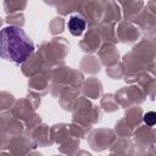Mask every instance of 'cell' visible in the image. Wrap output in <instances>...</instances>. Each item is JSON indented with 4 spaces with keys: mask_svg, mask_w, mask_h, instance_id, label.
<instances>
[{
    "mask_svg": "<svg viewBox=\"0 0 156 156\" xmlns=\"http://www.w3.org/2000/svg\"><path fill=\"white\" fill-rule=\"evenodd\" d=\"M34 51V43L17 26H7L0 30V57L15 63H23Z\"/></svg>",
    "mask_w": 156,
    "mask_h": 156,
    "instance_id": "obj_1",
    "label": "cell"
},
{
    "mask_svg": "<svg viewBox=\"0 0 156 156\" xmlns=\"http://www.w3.org/2000/svg\"><path fill=\"white\" fill-rule=\"evenodd\" d=\"M67 28L72 35L80 37L85 29V20L80 15L73 13L69 16V18L67 21Z\"/></svg>",
    "mask_w": 156,
    "mask_h": 156,
    "instance_id": "obj_2",
    "label": "cell"
},
{
    "mask_svg": "<svg viewBox=\"0 0 156 156\" xmlns=\"http://www.w3.org/2000/svg\"><path fill=\"white\" fill-rule=\"evenodd\" d=\"M155 119H156V115H155V112H147L145 116H144V121H145V123L146 124H149V126H154L155 124Z\"/></svg>",
    "mask_w": 156,
    "mask_h": 156,
    "instance_id": "obj_3",
    "label": "cell"
}]
</instances>
